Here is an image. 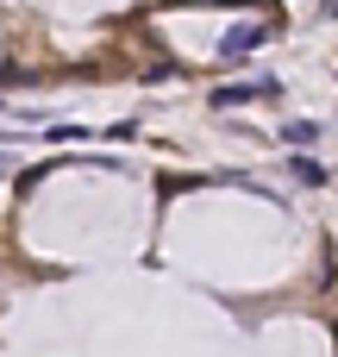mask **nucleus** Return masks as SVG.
Segmentation results:
<instances>
[{"instance_id":"obj_1","label":"nucleus","mask_w":338,"mask_h":357,"mask_svg":"<svg viewBox=\"0 0 338 357\" xmlns=\"http://www.w3.org/2000/svg\"><path fill=\"white\" fill-rule=\"evenodd\" d=\"M276 94H282V82H276V75H257V82H226V88H213L207 107H213V113H238V107H251V100H276Z\"/></svg>"},{"instance_id":"obj_2","label":"nucleus","mask_w":338,"mask_h":357,"mask_svg":"<svg viewBox=\"0 0 338 357\" xmlns=\"http://www.w3.org/2000/svg\"><path fill=\"white\" fill-rule=\"evenodd\" d=\"M270 31H276V19H270V25H263V19H245V25H232V31L220 38V56H226V63H251V56L270 44Z\"/></svg>"},{"instance_id":"obj_3","label":"nucleus","mask_w":338,"mask_h":357,"mask_svg":"<svg viewBox=\"0 0 338 357\" xmlns=\"http://www.w3.org/2000/svg\"><path fill=\"white\" fill-rule=\"evenodd\" d=\"M289 169H295V182H307V188H320V182H326V163H320V157H307V151H295V157H289Z\"/></svg>"},{"instance_id":"obj_4","label":"nucleus","mask_w":338,"mask_h":357,"mask_svg":"<svg viewBox=\"0 0 338 357\" xmlns=\"http://www.w3.org/2000/svg\"><path fill=\"white\" fill-rule=\"evenodd\" d=\"M282 144H320V126L314 119H289L282 126Z\"/></svg>"},{"instance_id":"obj_5","label":"nucleus","mask_w":338,"mask_h":357,"mask_svg":"<svg viewBox=\"0 0 338 357\" xmlns=\"http://www.w3.org/2000/svg\"><path fill=\"white\" fill-rule=\"evenodd\" d=\"M326 13H338V0H326Z\"/></svg>"}]
</instances>
